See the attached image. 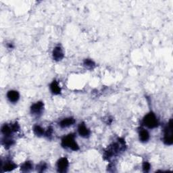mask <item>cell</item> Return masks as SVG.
I'll list each match as a JSON object with an SVG mask.
<instances>
[{"label":"cell","mask_w":173,"mask_h":173,"mask_svg":"<svg viewBox=\"0 0 173 173\" xmlns=\"http://www.w3.org/2000/svg\"><path fill=\"white\" fill-rule=\"evenodd\" d=\"M52 133H53V129L51 128V126H50V127L47 129V131H46L45 134L46 137H50L51 136V135H52Z\"/></svg>","instance_id":"obj_20"},{"label":"cell","mask_w":173,"mask_h":173,"mask_svg":"<svg viewBox=\"0 0 173 173\" xmlns=\"http://www.w3.org/2000/svg\"><path fill=\"white\" fill-rule=\"evenodd\" d=\"M61 144L63 148H69L73 151H77L79 149V145L74 140V135L73 134H69L63 137Z\"/></svg>","instance_id":"obj_1"},{"label":"cell","mask_w":173,"mask_h":173,"mask_svg":"<svg viewBox=\"0 0 173 173\" xmlns=\"http://www.w3.org/2000/svg\"><path fill=\"white\" fill-rule=\"evenodd\" d=\"M44 108V104L41 102H37L32 105L31 108V112L33 115H39L41 113Z\"/></svg>","instance_id":"obj_5"},{"label":"cell","mask_w":173,"mask_h":173,"mask_svg":"<svg viewBox=\"0 0 173 173\" xmlns=\"http://www.w3.org/2000/svg\"><path fill=\"white\" fill-rule=\"evenodd\" d=\"M164 143L167 145H171L173 143L172 137V120L169 121L168 125L164 129Z\"/></svg>","instance_id":"obj_3"},{"label":"cell","mask_w":173,"mask_h":173,"mask_svg":"<svg viewBox=\"0 0 173 173\" xmlns=\"http://www.w3.org/2000/svg\"><path fill=\"white\" fill-rule=\"evenodd\" d=\"M11 128H12V130H13V131L14 132H16V131H18V130L20 129V126L18 125V124L16 122V123H14V125H11Z\"/></svg>","instance_id":"obj_21"},{"label":"cell","mask_w":173,"mask_h":173,"mask_svg":"<svg viewBox=\"0 0 173 173\" xmlns=\"http://www.w3.org/2000/svg\"><path fill=\"white\" fill-rule=\"evenodd\" d=\"M33 169V164L31 162H26L21 166V171L24 172H30Z\"/></svg>","instance_id":"obj_14"},{"label":"cell","mask_w":173,"mask_h":173,"mask_svg":"<svg viewBox=\"0 0 173 173\" xmlns=\"http://www.w3.org/2000/svg\"><path fill=\"white\" fill-rule=\"evenodd\" d=\"M17 167L15 164L10 162V161H8L5 163V164L2 167L3 171L4 172H10L13 171V170L15 169Z\"/></svg>","instance_id":"obj_12"},{"label":"cell","mask_w":173,"mask_h":173,"mask_svg":"<svg viewBox=\"0 0 173 173\" xmlns=\"http://www.w3.org/2000/svg\"><path fill=\"white\" fill-rule=\"evenodd\" d=\"M139 136V140L141 142H147V141H148V140L149 139V134L148 131L145 129H142L140 130Z\"/></svg>","instance_id":"obj_11"},{"label":"cell","mask_w":173,"mask_h":173,"mask_svg":"<svg viewBox=\"0 0 173 173\" xmlns=\"http://www.w3.org/2000/svg\"><path fill=\"white\" fill-rule=\"evenodd\" d=\"M151 168V165L148 162H144L143 164V170L144 172H148L149 171V170H150Z\"/></svg>","instance_id":"obj_18"},{"label":"cell","mask_w":173,"mask_h":173,"mask_svg":"<svg viewBox=\"0 0 173 173\" xmlns=\"http://www.w3.org/2000/svg\"><path fill=\"white\" fill-rule=\"evenodd\" d=\"M69 162L66 158H62L57 161V168L58 172H66L67 171Z\"/></svg>","instance_id":"obj_4"},{"label":"cell","mask_w":173,"mask_h":173,"mask_svg":"<svg viewBox=\"0 0 173 173\" xmlns=\"http://www.w3.org/2000/svg\"><path fill=\"white\" fill-rule=\"evenodd\" d=\"M33 131L34 132V134L37 135V136H39V137L42 136V135H43L45 133L44 130H43V129L41 128V126H39V125H35L34 126Z\"/></svg>","instance_id":"obj_15"},{"label":"cell","mask_w":173,"mask_h":173,"mask_svg":"<svg viewBox=\"0 0 173 173\" xmlns=\"http://www.w3.org/2000/svg\"><path fill=\"white\" fill-rule=\"evenodd\" d=\"M50 90L51 93L54 95H59L61 93V88L56 80H54V81L51 83L50 85Z\"/></svg>","instance_id":"obj_10"},{"label":"cell","mask_w":173,"mask_h":173,"mask_svg":"<svg viewBox=\"0 0 173 173\" xmlns=\"http://www.w3.org/2000/svg\"><path fill=\"white\" fill-rule=\"evenodd\" d=\"M9 137H5L2 141L3 145L5 146V148H9L10 146H11L14 144V141L12 139H10L8 138Z\"/></svg>","instance_id":"obj_16"},{"label":"cell","mask_w":173,"mask_h":173,"mask_svg":"<svg viewBox=\"0 0 173 173\" xmlns=\"http://www.w3.org/2000/svg\"><path fill=\"white\" fill-rule=\"evenodd\" d=\"M53 57L56 61H60L64 58V53L60 46H57L53 50Z\"/></svg>","instance_id":"obj_7"},{"label":"cell","mask_w":173,"mask_h":173,"mask_svg":"<svg viewBox=\"0 0 173 173\" xmlns=\"http://www.w3.org/2000/svg\"><path fill=\"white\" fill-rule=\"evenodd\" d=\"M7 97L10 102L16 103L18 101L20 98V95L18 91L14 90H10L8 92Z\"/></svg>","instance_id":"obj_8"},{"label":"cell","mask_w":173,"mask_h":173,"mask_svg":"<svg viewBox=\"0 0 173 173\" xmlns=\"http://www.w3.org/2000/svg\"><path fill=\"white\" fill-rule=\"evenodd\" d=\"M78 132H79V134L80 137L84 138H87L89 137V135H90V131H89V129L86 127L84 122L80 123L79 125Z\"/></svg>","instance_id":"obj_6"},{"label":"cell","mask_w":173,"mask_h":173,"mask_svg":"<svg viewBox=\"0 0 173 173\" xmlns=\"http://www.w3.org/2000/svg\"><path fill=\"white\" fill-rule=\"evenodd\" d=\"M46 168H47V165H46V164L41 163V164H40L38 166H37V171L39 172H42L44 171Z\"/></svg>","instance_id":"obj_19"},{"label":"cell","mask_w":173,"mask_h":173,"mask_svg":"<svg viewBox=\"0 0 173 173\" xmlns=\"http://www.w3.org/2000/svg\"><path fill=\"white\" fill-rule=\"evenodd\" d=\"M13 130L11 128V126H10L8 125H4L2 127V132L5 137H9L10 135L12 133Z\"/></svg>","instance_id":"obj_13"},{"label":"cell","mask_w":173,"mask_h":173,"mask_svg":"<svg viewBox=\"0 0 173 173\" xmlns=\"http://www.w3.org/2000/svg\"><path fill=\"white\" fill-rule=\"evenodd\" d=\"M75 122V120L73 118H67V119H63L60 122V126L61 128H66L68 126L73 125Z\"/></svg>","instance_id":"obj_9"},{"label":"cell","mask_w":173,"mask_h":173,"mask_svg":"<svg viewBox=\"0 0 173 173\" xmlns=\"http://www.w3.org/2000/svg\"><path fill=\"white\" fill-rule=\"evenodd\" d=\"M143 123L149 129H154L158 126L157 118L153 112H150L145 116L143 119Z\"/></svg>","instance_id":"obj_2"},{"label":"cell","mask_w":173,"mask_h":173,"mask_svg":"<svg viewBox=\"0 0 173 173\" xmlns=\"http://www.w3.org/2000/svg\"><path fill=\"white\" fill-rule=\"evenodd\" d=\"M84 65L88 68H93L96 66L95 62L90 59H86L84 61Z\"/></svg>","instance_id":"obj_17"}]
</instances>
